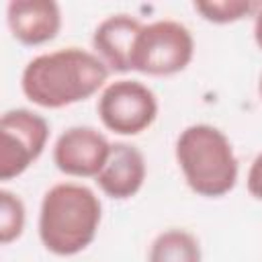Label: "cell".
Segmentation results:
<instances>
[{
    "instance_id": "8fae6325",
    "label": "cell",
    "mask_w": 262,
    "mask_h": 262,
    "mask_svg": "<svg viewBox=\"0 0 262 262\" xmlns=\"http://www.w3.org/2000/svg\"><path fill=\"white\" fill-rule=\"evenodd\" d=\"M147 262H203L201 244L186 229H166L151 242Z\"/></svg>"
},
{
    "instance_id": "2e32d148",
    "label": "cell",
    "mask_w": 262,
    "mask_h": 262,
    "mask_svg": "<svg viewBox=\"0 0 262 262\" xmlns=\"http://www.w3.org/2000/svg\"><path fill=\"white\" fill-rule=\"evenodd\" d=\"M258 92H260V98H262V76H260V82H258Z\"/></svg>"
},
{
    "instance_id": "7a4b0ae2",
    "label": "cell",
    "mask_w": 262,
    "mask_h": 262,
    "mask_svg": "<svg viewBox=\"0 0 262 262\" xmlns=\"http://www.w3.org/2000/svg\"><path fill=\"white\" fill-rule=\"evenodd\" d=\"M102 219L100 199L78 182L53 184L41 201L39 239L55 256H76L86 250Z\"/></svg>"
},
{
    "instance_id": "277c9868",
    "label": "cell",
    "mask_w": 262,
    "mask_h": 262,
    "mask_svg": "<svg viewBox=\"0 0 262 262\" xmlns=\"http://www.w3.org/2000/svg\"><path fill=\"white\" fill-rule=\"evenodd\" d=\"M194 55L192 33L178 20H154L143 25L131 53V72L147 76H172L182 72Z\"/></svg>"
},
{
    "instance_id": "3957f363",
    "label": "cell",
    "mask_w": 262,
    "mask_h": 262,
    "mask_svg": "<svg viewBox=\"0 0 262 262\" xmlns=\"http://www.w3.org/2000/svg\"><path fill=\"white\" fill-rule=\"evenodd\" d=\"M174 154L192 192L217 199L233 190L239 166L233 145L221 129L207 123L188 125L176 137Z\"/></svg>"
},
{
    "instance_id": "6da1fadb",
    "label": "cell",
    "mask_w": 262,
    "mask_h": 262,
    "mask_svg": "<svg viewBox=\"0 0 262 262\" xmlns=\"http://www.w3.org/2000/svg\"><path fill=\"white\" fill-rule=\"evenodd\" d=\"M108 80V66L92 51L63 47L33 57L20 76L27 100L43 108H63L94 96Z\"/></svg>"
},
{
    "instance_id": "9c48e42d",
    "label": "cell",
    "mask_w": 262,
    "mask_h": 262,
    "mask_svg": "<svg viewBox=\"0 0 262 262\" xmlns=\"http://www.w3.org/2000/svg\"><path fill=\"white\" fill-rule=\"evenodd\" d=\"M147 166L143 154L131 143L117 141L111 145V154L94 180L106 196L125 201L141 190Z\"/></svg>"
},
{
    "instance_id": "ba28073f",
    "label": "cell",
    "mask_w": 262,
    "mask_h": 262,
    "mask_svg": "<svg viewBox=\"0 0 262 262\" xmlns=\"http://www.w3.org/2000/svg\"><path fill=\"white\" fill-rule=\"evenodd\" d=\"M6 23L12 37L29 47L49 43L61 29V10L53 0H10Z\"/></svg>"
},
{
    "instance_id": "52a82bcc",
    "label": "cell",
    "mask_w": 262,
    "mask_h": 262,
    "mask_svg": "<svg viewBox=\"0 0 262 262\" xmlns=\"http://www.w3.org/2000/svg\"><path fill=\"white\" fill-rule=\"evenodd\" d=\"M111 141L90 125L68 127L53 145V164L59 172L74 178H96L102 170Z\"/></svg>"
},
{
    "instance_id": "30bf717a",
    "label": "cell",
    "mask_w": 262,
    "mask_h": 262,
    "mask_svg": "<svg viewBox=\"0 0 262 262\" xmlns=\"http://www.w3.org/2000/svg\"><path fill=\"white\" fill-rule=\"evenodd\" d=\"M143 23L131 14H111L98 23L92 35L96 55L115 72H131V53Z\"/></svg>"
},
{
    "instance_id": "9a60e30c",
    "label": "cell",
    "mask_w": 262,
    "mask_h": 262,
    "mask_svg": "<svg viewBox=\"0 0 262 262\" xmlns=\"http://www.w3.org/2000/svg\"><path fill=\"white\" fill-rule=\"evenodd\" d=\"M254 41L262 49V4H260L258 12H256V18H254Z\"/></svg>"
},
{
    "instance_id": "8992f818",
    "label": "cell",
    "mask_w": 262,
    "mask_h": 262,
    "mask_svg": "<svg viewBox=\"0 0 262 262\" xmlns=\"http://www.w3.org/2000/svg\"><path fill=\"white\" fill-rule=\"evenodd\" d=\"M102 125L117 135H139L158 117V98L139 80H115L106 84L96 104Z\"/></svg>"
},
{
    "instance_id": "5bb4252c",
    "label": "cell",
    "mask_w": 262,
    "mask_h": 262,
    "mask_svg": "<svg viewBox=\"0 0 262 262\" xmlns=\"http://www.w3.org/2000/svg\"><path fill=\"white\" fill-rule=\"evenodd\" d=\"M246 186H248V192L262 201V151L254 158L250 170H248V176H246Z\"/></svg>"
},
{
    "instance_id": "4fadbf2b",
    "label": "cell",
    "mask_w": 262,
    "mask_h": 262,
    "mask_svg": "<svg viewBox=\"0 0 262 262\" xmlns=\"http://www.w3.org/2000/svg\"><path fill=\"white\" fill-rule=\"evenodd\" d=\"M27 209L18 194L2 188L0 190V242L6 246L18 239L25 231Z\"/></svg>"
},
{
    "instance_id": "5b68a950",
    "label": "cell",
    "mask_w": 262,
    "mask_h": 262,
    "mask_svg": "<svg viewBox=\"0 0 262 262\" xmlns=\"http://www.w3.org/2000/svg\"><path fill=\"white\" fill-rule=\"evenodd\" d=\"M49 139V123L29 108H10L0 119V180L20 176L37 162Z\"/></svg>"
},
{
    "instance_id": "7c38bea8",
    "label": "cell",
    "mask_w": 262,
    "mask_h": 262,
    "mask_svg": "<svg viewBox=\"0 0 262 262\" xmlns=\"http://www.w3.org/2000/svg\"><path fill=\"white\" fill-rule=\"evenodd\" d=\"M262 2H252V0H205V2H194V10L209 23L215 25H227L242 20L244 16L258 12Z\"/></svg>"
}]
</instances>
